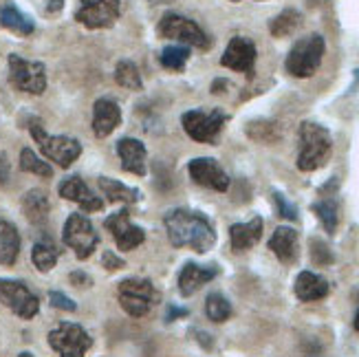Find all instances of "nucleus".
Instances as JSON below:
<instances>
[{
    "label": "nucleus",
    "mask_w": 359,
    "mask_h": 357,
    "mask_svg": "<svg viewBox=\"0 0 359 357\" xmlns=\"http://www.w3.org/2000/svg\"><path fill=\"white\" fill-rule=\"evenodd\" d=\"M165 231L172 247H190L196 254H205L216 245V231L208 216L201 212L177 208L163 216Z\"/></svg>",
    "instance_id": "1"
},
{
    "label": "nucleus",
    "mask_w": 359,
    "mask_h": 357,
    "mask_svg": "<svg viewBox=\"0 0 359 357\" xmlns=\"http://www.w3.org/2000/svg\"><path fill=\"white\" fill-rule=\"evenodd\" d=\"M333 137L324 126L316 121H304L300 126V152H298V170L313 173L331 159Z\"/></svg>",
    "instance_id": "2"
},
{
    "label": "nucleus",
    "mask_w": 359,
    "mask_h": 357,
    "mask_svg": "<svg viewBox=\"0 0 359 357\" xmlns=\"http://www.w3.org/2000/svg\"><path fill=\"white\" fill-rule=\"evenodd\" d=\"M326 42L320 34H309L291 46L285 69L293 77H311L322 65Z\"/></svg>",
    "instance_id": "3"
},
{
    "label": "nucleus",
    "mask_w": 359,
    "mask_h": 357,
    "mask_svg": "<svg viewBox=\"0 0 359 357\" xmlns=\"http://www.w3.org/2000/svg\"><path fill=\"white\" fill-rule=\"evenodd\" d=\"M29 130L34 135L36 144L40 146L44 157L55 161L60 168H71L73 161L82 154V144L77 142V139L67 137V135H49L42 128L40 121H31Z\"/></svg>",
    "instance_id": "4"
},
{
    "label": "nucleus",
    "mask_w": 359,
    "mask_h": 357,
    "mask_svg": "<svg viewBox=\"0 0 359 357\" xmlns=\"http://www.w3.org/2000/svg\"><path fill=\"white\" fill-rule=\"evenodd\" d=\"M119 304L130 318H144L159 302V291L146 278H126L117 289Z\"/></svg>",
    "instance_id": "5"
},
{
    "label": "nucleus",
    "mask_w": 359,
    "mask_h": 357,
    "mask_svg": "<svg viewBox=\"0 0 359 357\" xmlns=\"http://www.w3.org/2000/svg\"><path fill=\"white\" fill-rule=\"evenodd\" d=\"M157 34L165 40H177L187 46H196V49H210L212 46V38L205 31L181 13H165L157 27Z\"/></svg>",
    "instance_id": "6"
},
{
    "label": "nucleus",
    "mask_w": 359,
    "mask_h": 357,
    "mask_svg": "<svg viewBox=\"0 0 359 357\" xmlns=\"http://www.w3.org/2000/svg\"><path fill=\"white\" fill-rule=\"evenodd\" d=\"M225 121L227 115L223 111H218V108H214V111H201V108H196V111L183 113L181 117L185 135L192 137L198 144H216Z\"/></svg>",
    "instance_id": "7"
},
{
    "label": "nucleus",
    "mask_w": 359,
    "mask_h": 357,
    "mask_svg": "<svg viewBox=\"0 0 359 357\" xmlns=\"http://www.w3.org/2000/svg\"><path fill=\"white\" fill-rule=\"evenodd\" d=\"M62 241L69 247V250L75 252V256L80 260H86L93 252L97 250L100 245V234L93 227L90 219L84 214H71L67 223H65V231H62Z\"/></svg>",
    "instance_id": "8"
},
{
    "label": "nucleus",
    "mask_w": 359,
    "mask_h": 357,
    "mask_svg": "<svg viewBox=\"0 0 359 357\" xmlns=\"http://www.w3.org/2000/svg\"><path fill=\"white\" fill-rule=\"evenodd\" d=\"M9 82L29 95H42L46 90V67L42 62L25 60L18 53L9 55Z\"/></svg>",
    "instance_id": "9"
},
{
    "label": "nucleus",
    "mask_w": 359,
    "mask_h": 357,
    "mask_svg": "<svg viewBox=\"0 0 359 357\" xmlns=\"http://www.w3.org/2000/svg\"><path fill=\"white\" fill-rule=\"evenodd\" d=\"M49 346L60 357H84L93 346V337L75 322H60L49 333Z\"/></svg>",
    "instance_id": "10"
},
{
    "label": "nucleus",
    "mask_w": 359,
    "mask_h": 357,
    "mask_svg": "<svg viewBox=\"0 0 359 357\" xmlns=\"http://www.w3.org/2000/svg\"><path fill=\"white\" fill-rule=\"evenodd\" d=\"M0 302L22 320H34L40 311V300L36 293L25 283L11 281V278H0Z\"/></svg>",
    "instance_id": "11"
},
{
    "label": "nucleus",
    "mask_w": 359,
    "mask_h": 357,
    "mask_svg": "<svg viewBox=\"0 0 359 357\" xmlns=\"http://www.w3.org/2000/svg\"><path fill=\"white\" fill-rule=\"evenodd\" d=\"M121 15V0H80L75 20L86 29H108Z\"/></svg>",
    "instance_id": "12"
},
{
    "label": "nucleus",
    "mask_w": 359,
    "mask_h": 357,
    "mask_svg": "<svg viewBox=\"0 0 359 357\" xmlns=\"http://www.w3.org/2000/svg\"><path fill=\"white\" fill-rule=\"evenodd\" d=\"M104 227L111 231L113 241L117 243V247L121 252L137 250V247L146 241L144 229L130 223V210L128 208H123V210L108 216V219L104 221Z\"/></svg>",
    "instance_id": "13"
},
{
    "label": "nucleus",
    "mask_w": 359,
    "mask_h": 357,
    "mask_svg": "<svg viewBox=\"0 0 359 357\" xmlns=\"http://www.w3.org/2000/svg\"><path fill=\"white\" fill-rule=\"evenodd\" d=\"M256 44L245 38V36H233L227 44V49L221 58V65L225 69L245 73L247 77L254 75V67H256Z\"/></svg>",
    "instance_id": "14"
},
{
    "label": "nucleus",
    "mask_w": 359,
    "mask_h": 357,
    "mask_svg": "<svg viewBox=\"0 0 359 357\" xmlns=\"http://www.w3.org/2000/svg\"><path fill=\"white\" fill-rule=\"evenodd\" d=\"M190 170V177L196 185L216 192H227L229 190V177L225 170L218 166L216 159L212 157H196L187 166Z\"/></svg>",
    "instance_id": "15"
},
{
    "label": "nucleus",
    "mask_w": 359,
    "mask_h": 357,
    "mask_svg": "<svg viewBox=\"0 0 359 357\" xmlns=\"http://www.w3.org/2000/svg\"><path fill=\"white\" fill-rule=\"evenodd\" d=\"M60 196L73 201V203L80 206L84 212H100L104 208L102 198L93 192L88 185L80 177H69L60 183Z\"/></svg>",
    "instance_id": "16"
},
{
    "label": "nucleus",
    "mask_w": 359,
    "mask_h": 357,
    "mask_svg": "<svg viewBox=\"0 0 359 357\" xmlns=\"http://www.w3.org/2000/svg\"><path fill=\"white\" fill-rule=\"evenodd\" d=\"M117 152L121 159V168L126 170V173L137 175V177H146L148 152H146L144 142H139V139H133V137H123L117 142Z\"/></svg>",
    "instance_id": "17"
},
{
    "label": "nucleus",
    "mask_w": 359,
    "mask_h": 357,
    "mask_svg": "<svg viewBox=\"0 0 359 357\" xmlns=\"http://www.w3.org/2000/svg\"><path fill=\"white\" fill-rule=\"evenodd\" d=\"M218 276L216 265H196V262H185L179 274V293L183 298H190Z\"/></svg>",
    "instance_id": "18"
},
{
    "label": "nucleus",
    "mask_w": 359,
    "mask_h": 357,
    "mask_svg": "<svg viewBox=\"0 0 359 357\" xmlns=\"http://www.w3.org/2000/svg\"><path fill=\"white\" fill-rule=\"evenodd\" d=\"M121 123V108L111 97H102L93 106V133L104 139Z\"/></svg>",
    "instance_id": "19"
},
{
    "label": "nucleus",
    "mask_w": 359,
    "mask_h": 357,
    "mask_svg": "<svg viewBox=\"0 0 359 357\" xmlns=\"http://www.w3.org/2000/svg\"><path fill=\"white\" fill-rule=\"evenodd\" d=\"M293 291H295V296H298V300H302V302H318V300H324L326 296H329L331 285L320 274L300 271L298 278H295Z\"/></svg>",
    "instance_id": "20"
},
{
    "label": "nucleus",
    "mask_w": 359,
    "mask_h": 357,
    "mask_svg": "<svg viewBox=\"0 0 359 357\" xmlns=\"http://www.w3.org/2000/svg\"><path fill=\"white\" fill-rule=\"evenodd\" d=\"M300 238H298V231L293 227H276V231L269 238V250L276 254V258L285 265H291V262L298 260V250H300Z\"/></svg>",
    "instance_id": "21"
},
{
    "label": "nucleus",
    "mask_w": 359,
    "mask_h": 357,
    "mask_svg": "<svg viewBox=\"0 0 359 357\" xmlns=\"http://www.w3.org/2000/svg\"><path fill=\"white\" fill-rule=\"evenodd\" d=\"M262 219L260 216H254L252 221L247 223H233L229 227V241H231V250L241 254L252 250V247L258 245V241L262 238Z\"/></svg>",
    "instance_id": "22"
},
{
    "label": "nucleus",
    "mask_w": 359,
    "mask_h": 357,
    "mask_svg": "<svg viewBox=\"0 0 359 357\" xmlns=\"http://www.w3.org/2000/svg\"><path fill=\"white\" fill-rule=\"evenodd\" d=\"M20 254V234L13 223L0 219V265L11 267Z\"/></svg>",
    "instance_id": "23"
},
{
    "label": "nucleus",
    "mask_w": 359,
    "mask_h": 357,
    "mask_svg": "<svg viewBox=\"0 0 359 357\" xmlns=\"http://www.w3.org/2000/svg\"><path fill=\"white\" fill-rule=\"evenodd\" d=\"M22 212L29 223L44 225L46 219H49V198L42 190H29L22 196Z\"/></svg>",
    "instance_id": "24"
},
{
    "label": "nucleus",
    "mask_w": 359,
    "mask_h": 357,
    "mask_svg": "<svg viewBox=\"0 0 359 357\" xmlns=\"http://www.w3.org/2000/svg\"><path fill=\"white\" fill-rule=\"evenodd\" d=\"M0 27H5L18 36H31L36 31L34 20H31L27 13H22L13 3L0 7Z\"/></svg>",
    "instance_id": "25"
},
{
    "label": "nucleus",
    "mask_w": 359,
    "mask_h": 357,
    "mask_svg": "<svg viewBox=\"0 0 359 357\" xmlns=\"http://www.w3.org/2000/svg\"><path fill=\"white\" fill-rule=\"evenodd\" d=\"M100 183V190L104 192V196L108 201H113V203H137L142 194L135 188H128V185H123L121 181L117 179H108V177H100L97 179Z\"/></svg>",
    "instance_id": "26"
},
{
    "label": "nucleus",
    "mask_w": 359,
    "mask_h": 357,
    "mask_svg": "<svg viewBox=\"0 0 359 357\" xmlns=\"http://www.w3.org/2000/svg\"><path fill=\"white\" fill-rule=\"evenodd\" d=\"M57 258H60V250L49 241H40L34 245V250H31V260H34L36 269L42 274L51 271L55 267Z\"/></svg>",
    "instance_id": "27"
},
{
    "label": "nucleus",
    "mask_w": 359,
    "mask_h": 357,
    "mask_svg": "<svg viewBox=\"0 0 359 357\" xmlns=\"http://www.w3.org/2000/svg\"><path fill=\"white\" fill-rule=\"evenodd\" d=\"M302 25V13L295 9H285L269 22V31L273 38H287Z\"/></svg>",
    "instance_id": "28"
},
{
    "label": "nucleus",
    "mask_w": 359,
    "mask_h": 357,
    "mask_svg": "<svg viewBox=\"0 0 359 357\" xmlns=\"http://www.w3.org/2000/svg\"><path fill=\"white\" fill-rule=\"evenodd\" d=\"M311 210L316 212V216L320 219L322 227L329 231V234H335L337 223H339V208H337V201L335 198H320L316 201Z\"/></svg>",
    "instance_id": "29"
},
{
    "label": "nucleus",
    "mask_w": 359,
    "mask_h": 357,
    "mask_svg": "<svg viewBox=\"0 0 359 357\" xmlns=\"http://www.w3.org/2000/svg\"><path fill=\"white\" fill-rule=\"evenodd\" d=\"M115 82L123 88H128V90H142V86H144L139 69L133 65L130 60H121L115 67Z\"/></svg>",
    "instance_id": "30"
},
{
    "label": "nucleus",
    "mask_w": 359,
    "mask_h": 357,
    "mask_svg": "<svg viewBox=\"0 0 359 357\" xmlns=\"http://www.w3.org/2000/svg\"><path fill=\"white\" fill-rule=\"evenodd\" d=\"M205 316L216 324L227 322L231 318V304L223 293H216V291L210 293L208 300H205Z\"/></svg>",
    "instance_id": "31"
},
{
    "label": "nucleus",
    "mask_w": 359,
    "mask_h": 357,
    "mask_svg": "<svg viewBox=\"0 0 359 357\" xmlns=\"http://www.w3.org/2000/svg\"><path fill=\"white\" fill-rule=\"evenodd\" d=\"M20 168H22V173L38 175L42 179H51L53 177V168L46 161H42L31 148H22L20 150Z\"/></svg>",
    "instance_id": "32"
},
{
    "label": "nucleus",
    "mask_w": 359,
    "mask_h": 357,
    "mask_svg": "<svg viewBox=\"0 0 359 357\" xmlns=\"http://www.w3.org/2000/svg\"><path fill=\"white\" fill-rule=\"evenodd\" d=\"M187 58H190V49L183 44H172V46H165L159 55L161 67L168 71H183Z\"/></svg>",
    "instance_id": "33"
},
{
    "label": "nucleus",
    "mask_w": 359,
    "mask_h": 357,
    "mask_svg": "<svg viewBox=\"0 0 359 357\" xmlns=\"http://www.w3.org/2000/svg\"><path fill=\"white\" fill-rule=\"evenodd\" d=\"M311 260L316 262V265H331L333 262V254L329 250V245L320 238H313L311 241Z\"/></svg>",
    "instance_id": "34"
},
{
    "label": "nucleus",
    "mask_w": 359,
    "mask_h": 357,
    "mask_svg": "<svg viewBox=\"0 0 359 357\" xmlns=\"http://www.w3.org/2000/svg\"><path fill=\"white\" fill-rule=\"evenodd\" d=\"M273 201H276L278 214L283 216V219H287V221H295V219H298V210H295L293 203H289L287 196L283 192H273Z\"/></svg>",
    "instance_id": "35"
},
{
    "label": "nucleus",
    "mask_w": 359,
    "mask_h": 357,
    "mask_svg": "<svg viewBox=\"0 0 359 357\" xmlns=\"http://www.w3.org/2000/svg\"><path fill=\"white\" fill-rule=\"evenodd\" d=\"M49 302H51L55 309H62V311H75V309H77V304H75L69 296H65L62 291H51V293H49Z\"/></svg>",
    "instance_id": "36"
},
{
    "label": "nucleus",
    "mask_w": 359,
    "mask_h": 357,
    "mask_svg": "<svg viewBox=\"0 0 359 357\" xmlns=\"http://www.w3.org/2000/svg\"><path fill=\"white\" fill-rule=\"evenodd\" d=\"M102 265L108 269V271H115V269H121L126 262H123L115 252H104V256H102Z\"/></svg>",
    "instance_id": "37"
},
{
    "label": "nucleus",
    "mask_w": 359,
    "mask_h": 357,
    "mask_svg": "<svg viewBox=\"0 0 359 357\" xmlns=\"http://www.w3.org/2000/svg\"><path fill=\"white\" fill-rule=\"evenodd\" d=\"M9 175H11V168L7 161V154L0 152V185H5L9 181Z\"/></svg>",
    "instance_id": "38"
},
{
    "label": "nucleus",
    "mask_w": 359,
    "mask_h": 357,
    "mask_svg": "<svg viewBox=\"0 0 359 357\" xmlns=\"http://www.w3.org/2000/svg\"><path fill=\"white\" fill-rule=\"evenodd\" d=\"M71 283H73L75 287H88V285H90V278H88L84 271H73V274H71Z\"/></svg>",
    "instance_id": "39"
},
{
    "label": "nucleus",
    "mask_w": 359,
    "mask_h": 357,
    "mask_svg": "<svg viewBox=\"0 0 359 357\" xmlns=\"http://www.w3.org/2000/svg\"><path fill=\"white\" fill-rule=\"evenodd\" d=\"M187 316V309H179V307H170L168 309V322H172V320H177V318H185Z\"/></svg>",
    "instance_id": "40"
},
{
    "label": "nucleus",
    "mask_w": 359,
    "mask_h": 357,
    "mask_svg": "<svg viewBox=\"0 0 359 357\" xmlns=\"http://www.w3.org/2000/svg\"><path fill=\"white\" fill-rule=\"evenodd\" d=\"M62 7H65V0H49V3H46V11L49 13H57Z\"/></svg>",
    "instance_id": "41"
},
{
    "label": "nucleus",
    "mask_w": 359,
    "mask_h": 357,
    "mask_svg": "<svg viewBox=\"0 0 359 357\" xmlns=\"http://www.w3.org/2000/svg\"><path fill=\"white\" fill-rule=\"evenodd\" d=\"M150 5H170V3H175V0H148Z\"/></svg>",
    "instance_id": "42"
},
{
    "label": "nucleus",
    "mask_w": 359,
    "mask_h": 357,
    "mask_svg": "<svg viewBox=\"0 0 359 357\" xmlns=\"http://www.w3.org/2000/svg\"><path fill=\"white\" fill-rule=\"evenodd\" d=\"M353 324H355V331L359 333V309H357V316H355V322Z\"/></svg>",
    "instance_id": "43"
},
{
    "label": "nucleus",
    "mask_w": 359,
    "mask_h": 357,
    "mask_svg": "<svg viewBox=\"0 0 359 357\" xmlns=\"http://www.w3.org/2000/svg\"><path fill=\"white\" fill-rule=\"evenodd\" d=\"M18 357H34V355H31V353H20Z\"/></svg>",
    "instance_id": "44"
},
{
    "label": "nucleus",
    "mask_w": 359,
    "mask_h": 357,
    "mask_svg": "<svg viewBox=\"0 0 359 357\" xmlns=\"http://www.w3.org/2000/svg\"><path fill=\"white\" fill-rule=\"evenodd\" d=\"M231 3H241V0H231Z\"/></svg>",
    "instance_id": "45"
}]
</instances>
